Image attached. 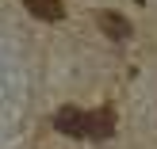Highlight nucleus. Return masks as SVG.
I'll use <instances>...</instances> for the list:
<instances>
[{
    "instance_id": "obj_3",
    "label": "nucleus",
    "mask_w": 157,
    "mask_h": 149,
    "mask_svg": "<svg viewBox=\"0 0 157 149\" xmlns=\"http://www.w3.org/2000/svg\"><path fill=\"white\" fill-rule=\"evenodd\" d=\"M54 130H61L69 138H84V111L81 107H61L54 115Z\"/></svg>"
},
{
    "instance_id": "obj_1",
    "label": "nucleus",
    "mask_w": 157,
    "mask_h": 149,
    "mask_svg": "<svg viewBox=\"0 0 157 149\" xmlns=\"http://www.w3.org/2000/svg\"><path fill=\"white\" fill-rule=\"evenodd\" d=\"M115 134V111L111 107H100V111L84 115V138H96V142H104V138Z\"/></svg>"
},
{
    "instance_id": "obj_4",
    "label": "nucleus",
    "mask_w": 157,
    "mask_h": 149,
    "mask_svg": "<svg viewBox=\"0 0 157 149\" xmlns=\"http://www.w3.org/2000/svg\"><path fill=\"white\" fill-rule=\"evenodd\" d=\"M23 8H27L35 19H46V23L65 19V4H61V0H23Z\"/></svg>"
},
{
    "instance_id": "obj_2",
    "label": "nucleus",
    "mask_w": 157,
    "mask_h": 149,
    "mask_svg": "<svg viewBox=\"0 0 157 149\" xmlns=\"http://www.w3.org/2000/svg\"><path fill=\"white\" fill-rule=\"evenodd\" d=\"M96 27L104 31L107 38H115V42H127L130 31H134V27H130V19H127V15H119V12H100V15H96Z\"/></svg>"
}]
</instances>
